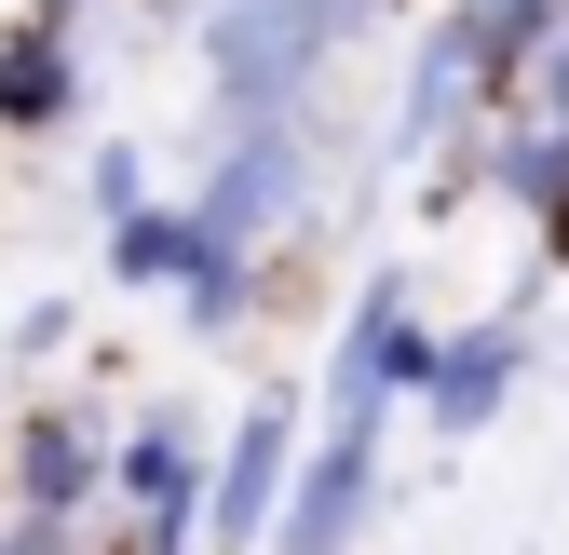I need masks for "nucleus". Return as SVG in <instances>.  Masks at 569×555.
<instances>
[{
    "label": "nucleus",
    "mask_w": 569,
    "mask_h": 555,
    "mask_svg": "<svg viewBox=\"0 0 569 555\" xmlns=\"http://www.w3.org/2000/svg\"><path fill=\"white\" fill-rule=\"evenodd\" d=\"M109 447H122V406L109 393H28L14 434H0V502L96 528L109 515Z\"/></svg>",
    "instance_id": "4"
},
{
    "label": "nucleus",
    "mask_w": 569,
    "mask_h": 555,
    "mask_svg": "<svg viewBox=\"0 0 569 555\" xmlns=\"http://www.w3.org/2000/svg\"><path fill=\"white\" fill-rule=\"evenodd\" d=\"M529 109H542V122H556V135H569V14H556V41H542V54H529Z\"/></svg>",
    "instance_id": "16"
},
{
    "label": "nucleus",
    "mask_w": 569,
    "mask_h": 555,
    "mask_svg": "<svg viewBox=\"0 0 569 555\" xmlns=\"http://www.w3.org/2000/svg\"><path fill=\"white\" fill-rule=\"evenodd\" d=\"M529 366H542V325H529V285H516L502 312H475V325H448V339H435V380H420L407 421L435 434V447H475V434L529 393Z\"/></svg>",
    "instance_id": "8"
},
{
    "label": "nucleus",
    "mask_w": 569,
    "mask_h": 555,
    "mask_svg": "<svg viewBox=\"0 0 569 555\" xmlns=\"http://www.w3.org/2000/svg\"><path fill=\"white\" fill-rule=\"evenodd\" d=\"M367 41L352 0H203L190 54H203V122H258V109H326L339 54Z\"/></svg>",
    "instance_id": "1"
},
{
    "label": "nucleus",
    "mask_w": 569,
    "mask_h": 555,
    "mask_svg": "<svg viewBox=\"0 0 569 555\" xmlns=\"http://www.w3.org/2000/svg\"><path fill=\"white\" fill-rule=\"evenodd\" d=\"M461 122H488V109H475V28H461V0H435V14H420V41H407V68H393L380 163H393V176H420Z\"/></svg>",
    "instance_id": "9"
},
{
    "label": "nucleus",
    "mask_w": 569,
    "mask_h": 555,
    "mask_svg": "<svg viewBox=\"0 0 569 555\" xmlns=\"http://www.w3.org/2000/svg\"><path fill=\"white\" fill-rule=\"evenodd\" d=\"M82 122H96V54H82V28L0 14V135H14V150H68Z\"/></svg>",
    "instance_id": "10"
},
{
    "label": "nucleus",
    "mask_w": 569,
    "mask_h": 555,
    "mask_svg": "<svg viewBox=\"0 0 569 555\" xmlns=\"http://www.w3.org/2000/svg\"><path fill=\"white\" fill-rule=\"evenodd\" d=\"M14 14H41V28H96V0H14Z\"/></svg>",
    "instance_id": "17"
},
{
    "label": "nucleus",
    "mask_w": 569,
    "mask_h": 555,
    "mask_svg": "<svg viewBox=\"0 0 569 555\" xmlns=\"http://www.w3.org/2000/svg\"><path fill=\"white\" fill-rule=\"evenodd\" d=\"M299 434H312V393L299 380H258L218 434V474H203V555H258L271 515H284V474H299Z\"/></svg>",
    "instance_id": "7"
},
{
    "label": "nucleus",
    "mask_w": 569,
    "mask_h": 555,
    "mask_svg": "<svg viewBox=\"0 0 569 555\" xmlns=\"http://www.w3.org/2000/svg\"><path fill=\"white\" fill-rule=\"evenodd\" d=\"M82 353V285H41L14 325H0V366H68Z\"/></svg>",
    "instance_id": "14"
},
{
    "label": "nucleus",
    "mask_w": 569,
    "mask_h": 555,
    "mask_svg": "<svg viewBox=\"0 0 569 555\" xmlns=\"http://www.w3.org/2000/svg\"><path fill=\"white\" fill-rule=\"evenodd\" d=\"M435 312H420V271H367V285L339 299V339H326V380L312 406H420V380H435Z\"/></svg>",
    "instance_id": "5"
},
{
    "label": "nucleus",
    "mask_w": 569,
    "mask_h": 555,
    "mask_svg": "<svg viewBox=\"0 0 569 555\" xmlns=\"http://www.w3.org/2000/svg\"><path fill=\"white\" fill-rule=\"evenodd\" d=\"M312 109H258V122H203V176H177L203 218H218L231 244H258V258H284L312 231Z\"/></svg>",
    "instance_id": "3"
},
{
    "label": "nucleus",
    "mask_w": 569,
    "mask_h": 555,
    "mask_svg": "<svg viewBox=\"0 0 569 555\" xmlns=\"http://www.w3.org/2000/svg\"><path fill=\"white\" fill-rule=\"evenodd\" d=\"M529 258H542V285H569V176L529 203Z\"/></svg>",
    "instance_id": "15"
},
{
    "label": "nucleus",
    "mask_w": 569,
    "mask_h": 555,
    "mask_svg": "<svg viewBox=\"0 0 569 555\" xmlns=\"http://www.w3.org/2000/svg\"><path fill=\"white\" fill-rule=\"evenodd\" d=\"M203 474H218V434L190 421V393L122 406V447H109V515H122L136 542L203 555Z\"/></svg>",
    "instance_id": "6"
},
{
    "label": "nucleus",
    "mask_w": 569,
    "mask_h": 555,
    "mask_svg": "<svg viewBox=\"0 0 569 555\" xmlns=\"http://www.w3.org/2000/svg\"><path fill=\"white\" fill-rule=\"evenodd\" d=\"M569 0H461V28H475V109H516L529 95V54L556 41Z\"/></svg>",
    "instance_id": "11"
},
{
    "label": "nucleus",
    "mask_w": 569,
    "mask_h": 555,
    "mask_svg": "<svg viewBox=\"0 0 569 555\" xmlns=\"http://www.w3.org/2000/svg\"><path fill=\"white\" fill-rule=\"evenodd\" d=\"M177 244H190V190H150L136 218H109V231H96V285L163 299V285H177Z\"/></svg>",
    "instance_id": "12"
},
{
    "label": "nucleus",
    "mask_w": 569,
    "mask_h": 555,
    "mask_svg": "<svg viewBox=\"0 0 569 555\" xmlns=\"http://www.w3.org/2000/svg\"><path fill=\"white\" fill-rule=\"evenodd\" d=\"M150 190H163V163L136 150V135H96V150H82V218H96V231H109V218H136Z\"/></svg>",
    "instance_id": "13"
},
{
    "label": "nucleus",
    "mask_w": 569,
    "mask_h": 555,
    "mask_svg": "<svg viewBox=\"0 0 569 555\" xmlns=\"http://www.w3.org/2000/svg\"><path fill=\"white\" fill-rule=\"evenodd\" d=\"M393 515V406H312L284 515L258 555H367V528Z\"/></svg>",
    "instance_id": "2"
}]
</instances>
